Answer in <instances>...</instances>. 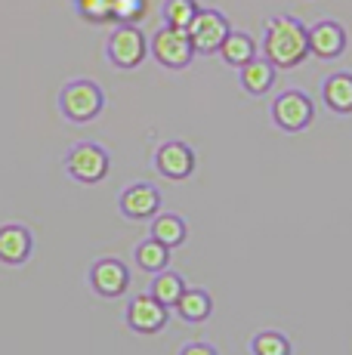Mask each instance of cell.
Masks as SVG:
<instances>
[{
    "instance_id": "1",
    "label": "cell",
    "mask_w": 352,
    "mask_h": 355,
    "mask_svg": "<svg viewBox=\"0 0 352 355\" xmlns=\"http://www.w3.org/2000/svg\"><path fill=\"white\" fill-rule=\"evenodd\" d=\"M263 56L275 68H297L309 56V28L294 16L269 19L263 34Z\"/></svg>"
},
{
    "instance_id": "2",
    "label": "cell",
    "mask_w": 352,
    "mask_h": 355,
    "mask_svg": "<svg viewBox=\"0 0 352 355\" xmlns=\"http://www.w3.org/2000/svg\"><path fill=\"white\" fill-rule=\"evenodd\" d=\"M105 93L96 80L90 78H74L59 90V112L71 124H90L103 114Z\"/></svg>"
},
{
    "instance_id": "3",
    "label": "cell",
    "mask_w": 352,
    "mask_h": 355,
    "mask_svg": "<svg viewBox=\"0 0 352 355\" xmlns=\"http://www.w3.org/2000/svg\"><path fill=\"white\" fill-rule=\"evenodd\" d=\"M108 170H112V158H108V152L103 146H96V142H80V146H74L71 152L65 155V173H69L74 182H80V186H96V182H103L108 176Z\"/></svg>"
},
{
    "instance_id": "4",
    "label": "cell",
    "mask_w": 352,
    "mask_h": 355,
    "mask_svg": "<svg viewBox=\"0 0 352 355\" xmlns=\"http://www.w3.org/2000/svg\"><path fill=\"white\" fill-rule=\"evenodd\" d=\"M148 50H152L155 62L164 68H173V71L188 68L195 59V44H192V37H188V31L173 28V25H164L161 31H155Z\"/></svg>"
},
{
    "instance_id": "5",
    "label": "cell",
    "mask_w": 352,
    "mask_h": 355,
    "mask_svg": "<svg viewBox=\"0 0 352 355\" xmlns=\"http://www.w3.org/2000/svg\"><path fill=\"white\" fill-rule=\"evenodd\" d=\"M105 56H108V62H112L114 68H121V71L139 68L142 59L148 56L146 34H142L137 25H118V28L112 31V37H108V44H105Z\"/></svg>"
},
{
    "instance_id": "6",
    "label": "cell",
    "mask_w": 352,
    "mask_h": 355,
    "mask_svg": "<svg viewBox=\"0 0 352 355\" xmlns=\"http://www.w3.org/2000/svg\"><path fill=\"white\" fill-rule=\"evenodd\" d=\"M313 118H315V105L303 90H288L281 96H275L272 102V121L284 133H303L313 124Z\"/></svg>"
},
{
    "instance_id": "7",
    "label": "cell",
    "mask_w": 352,
    "mask_h": 355,
    "mask_svg": "<svg viewBox=\"0 0 352 355\" xmlns=\"http://www.w3.org/2000/svg\"><path fill=\"white\" fill-rule=\"evenodd\" d=\"M124 318L133 334L152 337V334L164 331V324L170 322V309H167L164 303H158L152 293H139V297H130V303H127V309H124Z\"/></svg>"
},
{
    "instance_id": "8",
    "label": "cell",
    "mask_w": 352,
    "mask_h": 355,
    "mask_svg": "<svg viewBox=\"0 0 352 355\" xmlns=\"http://www.w3.org/2000/svg\"><path fill=\"white\" fill-rule=\"evenodd\" d=\"M229 31H232L229 28V19L222 16L220 10H198L195 22L188 25V37H192V44H195V53H204V56L220 53Z\"/></svg>"
},
{
    "instance_id": "9",
    "label": "cell",
    "mask_w": 352,
    "mask_h": 355,
    "mask_svg": "<svg viewBox=\"0 0 352 355\" xmlns=\"http://www.w3.org/2000/svg\"><path fill=\"white\" fill-rule=\"evenodd\" d=\"M90 288L105 300L124 297L127 288H130V269L121 263L118 257H103L90 266Z\"/></svg>"
},
{
    "instance_id": "10",
    "label": "cell",
    "mask_w": 352,
    "mask_h": 355,
    "mask_svg": "<svg viewBox=\"0 0 352 355\" xmlns=\"http://www.w3.org/2000/svg\"><path fill=\"white\" fill-rule=\"evenodd\" d=\"M155 170H158L164 180H173V182H182L195 173V152L188 142L182 139H170L164 146H158L155 152Z\"/></svg>"
},
{
    "instance_id": "11",
    "label": "cell",
    "mask_w": 352,
    "mask_h": 355,
    "mask_svg": "<svg viewBox=\"0 0 352 355\" xmlns=\"http://www.w3.org/2000/svg\"><path fill=\"white\" fill-rule=\"evenodd\" d=\"M118 210L127 220H155L161 214V192L152 182H130L118 198Z\"/></svg>"
},
{
    "instance_id": "12",
    "label": "cell",
    "mask_w": 352,
    "mask_h": 355,
    "mask_svg": "<svg viewBox=\"0 0 352 355\" xmlns=\"http://www.w3.org/2000/svg\"><path fill=\"white\" fill-rule=\"evenodd\" d=\"M35 254V235L22 223H3L0 226V263L3 266H22Z\"/></svg>"
},
{
    "instance_id": "13",
    "label": "cell",
    "mask_w": 352,
    "mask_h": 355,
    "mask_svg": "<svg viewBox=\"0 0 352 355\" xmlns=\"http://www.w3.org/2000/svg\"><path fill=\"white\" fill-rule=\"evenodd\" d=\"M346 50V28L334 19H322L309 28V53L318 59H337Z\"/></svg>"
},
{
    "instance_id": "14",
    "label": "cell",
    "mask_w": 352,
    "mask_h": 355,
    "mask_svg": "<svg viewBox=\"0 0 352 355\" xmlns=\"http://www.w3.org/2000/svg\"><path fill=\"white\" fill-rule=\"evenodd\" d=\"M173 312L186 324H201V322H207V318H211L213 300H211V293H207L204 288H186V291H182V297L176 300Z\"/></svg>"
},
{
    "instance_id": "15",
    "label": "cell",
    "mask_w": 352,
    "mask_h": 355,
    "mask_svg": "<svg viewBox=\"0 0 352 355\" xmlns=\"http://www.w3.org/2000/svg\"><path fill=\"white\" fill-rule=\"evenodd\" d=\"M322 99L334 114H352V74L337 71L322 84Z\"/></svg>"
},
{
    "instance_id": "16",
    "label": "cell",
    "mask_w": 352,
    "mask_h": 355,
    "mask_svg": "<svg viewBox=\"0 0 352 355\" xmlns=\"http://www.w3.org/2000/svg\"><path fill=\"white\" fill-rule=\"evenodd\" d=\"M238 71H241V87H245L250 96H263V93H269L275 84V65L269 62L266 56L250 59V62L245 68H238Z\"/></svg>"
},
{
    "instance_id": "17",
    "label": "cell",
    "mask_w": 352,
    "mask_h": 355,
    "mask_svg": "<svg viewBox=\"0 0 352 355\" xmlns=\"http://www.w3.org/2000/svg\"><path fill=\"white\" fill-rule=\"evenodd\" d=\"M220 56L226 65L232 68H245L250 59H256V40L245 31H229V37L222 40Z\"/></svg>"
},
{
    "instance_id": "18",
    "label": "cell",
    "mask_w": 352,
    "mask_h": 355,
    "mask_svg": "<svg viewBox=\"0 0 352 355\" xmlns=\"http://www.w3.org/2000/svg\"><path fill=\"white\" fill-rule=\"evenodd\" d=\"M148 235L158 238L161 244H167V248L173 250V248H179V244H186L188 226L179 214H158L152 220V232H148Z\"/></svg>"
},
{
    "instance_id": "19",
    "label": "cell",
    "mask_w": 352,
    "mask_h": 355,
    "mask_svg": "<svg viewBox=\"0 0 352 355\" xmlns=\"http://www.w3.org/2000/svg\"><path fill=\"white\" fill-rule=\"evenodd\" d=\"M133 259L139 263V269H146V272H152V275H155V272L167 269V263H170V248H167V244H161L158 238L148 235L146 241L137 244Z\"/></svg>"
},
{
    "instance_id": "20",
    "label": "cell",
    "mask_w": 352,
    "mask_h": 355,
    "mask_svg": "<svg viewBox=\"0 0 352 355\" xmlns=\"http://www.w3.org/2000/svg\"><path fill=\"white\" fill-rule=\"evenodd\" d=\"M182 291H186V282H182V275H176V272H170V269L155 272L152 288H148V293H152L158 303H164L167 309H173L176 300L182 297Z\"/></svg>"
},
{
    "instance_id": "21",
    "label": "cell",
    "mask_w": 352,
    "mask_h": 355,
    "mask_svg": "<svg viewBox=\"0 0 352 355\" xmlns=\"http://www.w3.org/2000/svg\"><path fill=\"white\" fill-rule=\"evenodd\" d=\"M294 346L281 331H260L250 337V355H290Z\"/></svg>"
},
{
    "instance_id": "22",
    "label": "cell",
    "mask_w": 352,
    "mask_h": 355,
    "mask_svg": "<svg viewBox=\"0 0 352 355\" xmlns=\"http://www.w3.org/2000/svg\"><path fill=\"white\" fill-rule=\"evenodd\" d=\"M201 6L195 3V0H164V6H161V16H164V25H173V28H186L195 22V16H198Z\"/></svg>"
},
{
    "instance_id": "23",
    "label": "cell",
    "mask_w": 352,
    "mask_h": 355,
    "mask_svg": "<svg viewBox=\"0 0 352 355\" xmlns=\"http://www.w3.org/2000/svg\"><path fill=\"white\" fill-rule=\"evenodd\" d=\"M148 10V0H112V22L137 25Z\"/></svg>"
},
{
    "instance_id": "24",
    "label": "cell",
    "mask_w": 352,
    "mask_h": 355,
    "mask_svg": "<svg viewBox=\"0 0 352 355\" xmlns=\"http://www.w3.org/2000/svg\"><path fill=\"white\" fill-rule=\"evenodd\" d=\"M78 3V12L80 19L93 25H103V22H112V0H74Z\"/></svg>"
},
{
    "instance_id": "25",
    "label": "cell",
    "mask_w": 352,
    "mask_h": 355,
    "mask_svg": "<svg viewBox=\"0 0 352 355\" xmlns=\"http://www.w3.org/2000/svg\"><path fill=\"white\" fill-rule=\"evenodd\" d=\"M179 355H220V349L211 343H201V340H195V343H186L179 349Z\"/></svg>"
}]
</instances>
